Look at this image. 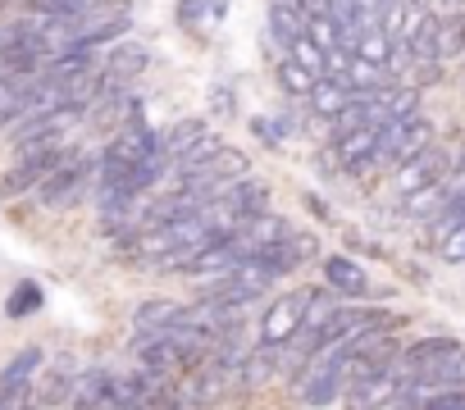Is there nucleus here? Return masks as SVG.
<instances>
[{"label":"nucleus","mask_w":465,"mask_h":410,"mask_svg":"<svg viewBox=\"0 0 465 410\" xmlns=\"http://www.w3.org/2000/svg\"><path fill=\"white\" fill-rule=\"evenodd\" d=\"M214 347H219L214 328L178 324V328H164V333H146V337H137V347H133V351H137L142 369H151V374L169 378V374H187V369L205 365Z\"/></svg>","instance_id":"obj_1"},{"label":"nucleus","mask_w":465,"mask_h":410,"mask_svg":"<svg viewBox=\"0 0 465 410\" xmlns=\"http://www.w3.org/2000/svg\"><path fill=\"white\" fill-rule=\"evenodd\" d=\"M64 155H69L64 137H46V142H28V146H19L10 173L0 178V196H24V191L42 187V182L64 164Z\"/></svg>","instance_id":"obj_2"},{"label":"nucleus","mask_w":465,"mask_h":410,"mask_svg":"<svg viewBox=\"0 0 465 410\" xmlns=\"http://www.w3.org/2000/svg\"><path fill=\"white\" fill-rule=\"evenodd\" d=\"M160 155V132H151L142 119L137 123H128V128H119L114 137H110V146H105V155H101V182H114V178H124L128 169H137V164H146V160H155Z\"/></svg>","instance_id":"obj_3"},{"label":"nucleus","mask_w":465,"mask_h":410,"mask_svg":"<svg viewBox=\"0 0 465 410\" xmlns=\"http://www.w3.org/2000/svg\"><path fill=\"white\" fill-rule=\"evenodd\" d=\"M315 301H320V292H311V288H292L288 297H279V301L270 306L265 324H261V342H265V347H283V342H292V337L306 328Z\"/></svg>","instance_id":"obj_4"},{"label":"nucleus","mask_w":465,"mask_h":410,"mask_svg":"<svg viewBox=\"0 0 465 410\" xmlns=\"http://www.w3.org/2000/svg\"><path fill=\"white\" fill-rule=\"evenodd\" d=\"M101 164H92L87 155H78V151H69L64 155V164L37 187V200L46 205V210H64V205H74L83 191H87V182H92V173H96Z\"/></svg>","instance_id":"obj_5"},{"label":"nucleus","mask_w":465,"mask_h":410,"mask_svg":"<svg viewBox=\"0 0 465 410\" xmlns=\"http://www.w3.org/2000/svg\"><path fill=\"white\" fill-rule=\"evenodd\" d=\"M292 238V229H288V220H279V215H252V220H242L238 229L228 233V242H232V251H238L242 260H256V256H270V251H279L283 242Z\"/></svg>","instance_id":"obj_6"},{"label":"nucleus","mask_w":465,"mask_h":410,"mask_svg":"<svg viewBox=\"0 0 465 410\" xmlns=\"http://www.w3.org/2000/svg\"><path fill=\"white\" fill-rule=\"evenodd\" d=\"M451 155L442 151V146H429V151H420L415 160H406L401 169H397V196L401 200H411V196H420V191H429V187H447V178H451Z\"/></svg>","instance_id":"obj_7"},{"label":"nucleus","mask_w":465,"mask_h":410,"mask_svg":"<svg viewBox=\"0 0 465 410\" xmlns=\"http://www.w3.org/2000/svg\"><path fill=\"white\" fill-rule=\"evenodd\" d=\"M401 387L406 383H401L397 365H388V369H379V374H370V378H361V383L347 387V410H379V405L397 401Z\"/></svg>","instance_id":"obj_8"},{"label":"nucleus","mask_w":465,"mask_h":410,"mask_svg":"<svg viewBox=\"0 0 465 410\" xmlns=\"http://www.w3.org/2000/svg\"><path fill=\"white\" fill-rule=\"evenodd\" d=\"M379 146H383V128H356V132H342L338 142H333V155L342 160V169H374V155H379Z\"/></svg>","instance_id":"obj_9"},{"label":"nucleus","mask_w":465,"mask_h":410,"mask_svg":"<svg viewBox=\"0 0 465 410\" xmlns=\"http://www.w3.org/2000/svg\"><path fill=\"white\" fill-rule=\"evenodd\" d=\"M46 365V356H42V347H24L10 365H5V374H0V396H10V401H28V387H33V378H37V369Z\"/></svg>","instance_id":"obj_10"},{"label":"nucleus","mask_w":465,"mask_h":410,"mask_svg":"<svg viewBox=\"0 0 465 410\" xmlns=\"http://www.w3.org/2000/svg\"><path fill=\"white\" fill-rule=\"evenodd\" d=\"M456 356H460V342H456V337H424V342H415L401 360H406L411 374H438V369H447Z\"/></svg>","instance_id":"obj_11"},{"label":"nucleus","mask_w":465,"mask_h":410,"mask_svg":"<svg viewBox=\"0 0 465 410\" xmlns=\"http://www.w3.org/2000/svg\"><path fill=\"white\" fill-rule=\"evenodd\" d=\"M137 333H164V328H178V324H192V306H178V301H142L137 315H133Z\"/></svg>","instance_id":"obj_12"},{"label":"nucleus","mask_w":465,"mask_h":410,"mask_svg":"<svg viewBox=\"0 0 465 410\" xmlns=\"http://www.w3.org/2000/svg\"><path fill=\"white\" fill-rule=\"evenodd\" d=\"M201 142H205V123H201V119H183V123H173V128L160 137V155H164L169 164H178V160L192 155Z\"/></svg>","instance_id":"obj_13"},{"label":"nucleus","mask_w":465,"mask_h":410,"mask_svg":"<svg viewBox=\"0 0 465 410\" xmlns=\"http://www.w3.org/2000/svg\"><path fill=\"white\" fill-rule=\"evenodd\" d=\"M351 101H356V92L347 83H333V78H320L315 92H311V110L324 114V119H338L342 110H351Z\"/></svg>","instance_id":"obj_14"},{"label":"nucleus","mask_w":465,"mask_h":410,"mask_svg":"<svg viewBox=\"0 0 465 410\" xmlns=\"http://www.w3.org/2000/svg\"><path fill=\"white\" fill-rule=\"evenodd\" d=\"M392 51H397V42L383 33V28H370L361 42H356V60H365V64H374V69H383V64H392Z\"/></svg>","instance_id":"obj_15"},{"label":"nucleus","mask_w":465,"mask_h":410,"mask_svg":"<svg viewBox=\"0 0 465 410\" xmlns=\"http://www.w3.org/2000/svg\"><path fill=\"white\" fill-rule=\"evenodd\" d=\"M460 229H465V200H451L447 210H442V215L429 224V247H438V251H442V247H447Z\"/></svg>","instance_id":"obj_16"},{"label":"nucleus","mask_w":465,"mask_h":410,"mask_svg":"<svg viewBox=\"0 0 465 410\" xmlns=\"http://www.w3.org/2000/svg\"><path fill=\"white\" fill-rule=\"evenodd\" d=\"M324 278H329L338 292H365V269L351 265V260H342V256H329V260H324Z\"/></svg>","instance_id":"obj_17"},{"label":"nucleus","mask_w":465,"mask_h":410,"mask_svg":"<svg viewBox=\"0 0 465 410\" xmlns=\"http://www.w3.org/2000/svg\"><path fill=\"white\" fill-rule=\"evenodd\" d=\"M279 83H283V92H288V96H306V101H311V92H315V83H320V78H315L311 69H302L297 60H288V55H283V60H279Z\"/></svg>","instance_id":"obj_18"},{"label":"nucleus","mask_w":465,"mask_h":410,"mask_svg":"<svg viewBox=\"0 0 465 410\" xmlns=\"http://www.w3.org/2000/svg\"><path fill=\"white\" fill-rule=\"evenodd\" d=\"M465 51V15H447L438 24V60H456Z\"/></svg>","instance_id":"obj_19"},{"label":"nucleus","mask_w":465,"mask_h":410,"mask_svg":"<svg viewBox=\"0 0 465 410\" xmlns=\"http://www.w3.org/2000/svg\"><path fill=\"white\" fill-rule=\"evenodd\" d=\"M447 205H451V196H447V187H429V191H420V196H411L406 200V215L411 220H438L442 210H447Z\"/></svg>","instance_id":"obj_20"},{"label":"nucleus","mask_w":465,"mask_h":410,"mask_svg":"<svg viewBox=\"0 0 465 410\" xmlns=\"http://www.w3.org/2000/svg\"><path fill=\"white\" fill-rule=\"evenodd\" d=\"M33 310H42V288H37V283H19V288L10 292V301H5V315H10V319H28Z\"/></svg>","instance_id":"obj_21"},{"label":"nucleus","mask_w":465,"mask_h":410,"mask_svg":"<svg viewBox=\"0 0 465 410\" xmlns=\"http://www.w3.org/2000/svg\"><path fill=\"white\" fill-rule=\"evenodd\" d=\"M288 60H297V64H302V69H311L315 78H324V69H329V55H324V51L311 42V33H306V37H302V42L288 51Z\"/></svg>","instance_id":"obj_22"},{"label":"nucleus","mask_w":465,"mask_h":410,"mask_svg":"<svg viewBox=\"0 0 465 410\" xmlns=\"http://www.w3.org/2000/svg\"><path fill=\"white\" fill-rule=\"evenodd\" d=\"M424 410H465V387H447V392H438Z\"/></svg>","instance_id":"obj_23"},{"label":"nucleus","mask_w":465,"mask_h":410,"mask_svg":"<svg viewBox=\"0 0 465 410\" xmlns=\"http://www.w3.org/2000/svg\"><path fill=\"white\" fill-rule=\"evenodd\" d=\"M438 256H442V260H451V265H465V229H460V233H456V238L438 251Z\"/></svg>","instance_id":"obj_24"},{"label":"nucleus","mask_w":465,"mask_h":410,"mask_svg":"<svg viewBox=\"0 0 465 410\" xmlns=\"http://www.w3.org/2000/svg\"><path fill=\"white\" fill-rule=\"evenodd\" d=\"M279 128H283V123H270V119H256V132H261V137H265L270 146H279V137H283Z\"/></svg>","instance_id":"obj_25"},{"label":"nucleus","mask_w":465,"mask_h":410,"mask_svg":"<svg viewBox=\"0 0 465 410\" xmlns=\"http://www.w3.org/2000/svg\"><path fill=\"white\" fill-rule=\"evenodd\" d=\"M5 5H10V0H0V10H5Z\"/></svg>","instance_id":"obj_26"},{"label":"nucleus","mask_w":465,"mask_h":410,"mask_svg":"<svg viewBox=\"0 0 465 410\" xmlns=\"http://www.w3.org/2000/svg\"><path fill=\"white\" fill-rule=\"evenodd\" d=\"M447 5H460V0H447Z\"/></svg>","instance_id":"obj_27"},{"label":"nucleus","mask_w":465,"mask_h":410,"mask_svg":"<svg viewBox=\"0 0 465 410\" xmlns=\"http://www.w3.org/2000/svg\"><path fill=\"white\" fill-rule=\"evenodd\" d=\"M0 87H5V83H0Z\"/></svg>","instance_id":"obj_28"}]
</instances>
